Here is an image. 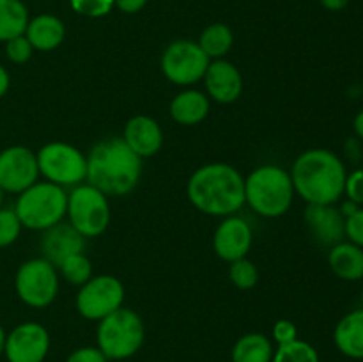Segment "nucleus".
I'll use <instances>...</instances> for the list:
<instances>
[{"label":"nucleus","instance_id":"nucleus-1","mask_svg":"<svg viewBox=\"0 0 363 362\" xmlns=\"http://www.w3.org/2000/svg\"><path fill=\"white\" fill-rule=\"evenodd\" d=\"M142 177V158L135 155L123 137L103 138L87 155V177L106 197H124L138 187Z\"/></svg>","mask_w":363,"mask_h":362},{"label":"nucleus","instance_id":"nucleus-2","mask_svg":"<svg viewBox=\"0 0 363 362\" xmlns=\"http://www.w3.org/2000/svg\"><path fill=\"white\" fill-rule=\"evenodd\" d=\"M188 201L209 216L236 215L245 206V177L236 167L215 162L201 165L186 183Z\"/></svg>","mask_w":363,"mask_h":362},{"label":"nucleus","instance_id":"nucleus-3","mask_svg":"<svg viewBox=\"0 0 363 362\" xmlns=\"http://www.w3.org/2000/svg\"><path fill=\"white\" fill-rule=\"evenodd\" d=\"M294 194L307 204H337L344 195L347 170L342 158L330 149L300 153L289 170Z\"/></svg>","mask_w":363,"mask_h":362},{"label":"nucleus","instance_id":"nucleus-4","mask_svg":"<svg viewBox=\"0 0 363 362\" xmlns=\"http://www.w3.org/2000/svg\"><path fill=\"white\" fill-rule=\"evenodd\" d=\"M294 187L289 170L266 163L245 177V204L264 219L286 215L294 201Z\"/></svg>","mask_w":363,"mask_h":362},{"label":"nucleus","instance_id":"nucleus-5","mask_svg":"<svg viewBox=\"0 0 363 362\" xmlns=\"http://www.w3.org/2000/svg\"><path fill=\"white\" fill-rule=\"evenodd\" d=\"M13 209L25 229L46 231L66 219L67 192L50 181H35L18 194Z\"/></svg>","mask_w":363,"mask_h":362},{"label":"nucleus","instance_id":"nucleus-6","mask_svg":"<svg viewBox=\"0 0 363 362\" xmlns=\"http://www.w3.org/2000/svg\"><path fill=\"white\" fill-rule=\"evenodd\" d=\"M145 339V327L133 309L121 307L98 322L96 341L108 361H124L137 353Z\"/></svg>","mask_w":363,"mask_h":362},{"label":"nucleus","instance_id":"nucleus-7","mask_svg":"<svg viewBox=\"0 0 363 362\" xmlns=\"http://www.w3.org/2000/svg\"><path fill=\"white\" fill-rule=\"evenodd\" d=\"M66 219L82 236H101L112 220L108 197L89 183L73 187L67 194Z\"/></svg>","mask_w":363,"mask_h":362},{"label":"nucleus","instance_id":"nucleus-8","mask_svg":"<svg viewBox=\"0 0 363 362\" xmlns=\"http://www.w3.org/2000/svg\"><path fill=\"white\" fill-rule=\"evenodd\" d=\"M39 176L62 188H73L85 183L87 177V156L62 141H53L43 146L38 153Z\"/></svg>","mask_w":363,"mask_h":362},{"label":"nucleus","instance_id":"nucleus-9","mask_svg":"<svg viewBox=\"0 0 363 362\" xmlns=\"http://www.w3.org/2000/svg\"><path fill=\"white\" fill-rule=\"evenodd\" d=\"M18 298L32 309H45L59 295V272L45 258H32L21 263L14 275Z\"/></svg>","mask_w":363,"mask_h":362},{"label":"nucleus","instance_id":"nucleus-10","mask_svg":"<svg viewBox=\"0 0 363 362\" xmlns=\"http://www.w3.org/2000/svg\"><path fill=\"white\" fill-rule=\"evenodd\" d=\"M124 295V284L116 275L101 273L92 275L87 283L82 284L74 298V305L82 318L89 322H101L123 307Z\"/></svg>","mask_w":363,"mask_h":362},{"label":"nucleus","instance_id":"nucleus-11","mask_svg":"<svg viewBox=\"0 0 363 362\" xmlns=\"http://www.w3.org/2000/svg\"><path fill=\"white\" fill-rule=\"evenodd\" d=\"M209 62L201 46L191 39H176L162 53L160 70L174 85L190 87L204 78Z\"/></svg>","mask_w":363,"mask_h":362},{"label":"nucleus","instance_id":"nucleus-12","mask_svg":"<svg viewBox=\"0 0 363 362\" xmlns=\"http://www.w3.org/2000/svg\"><path fill=\"white\" fill-rule=\"evenodd\" d=\"M35 181H39L35 151L18 144L0 151V188L6 194H21Z\"/></svg>","mask_w":363,"mask_h":362},{"label":"nucleus","instance_id":"nucleus-13","mask_svg":"<svg viewBox=\"0 0 363 362\" xmlns=\"http://www.w3.org/2000/svg\"><path fill=\"white\" fill-rule=\"evenodd\" d=\"M50 351V334L41 323L23 322L6 337L7 362H45Z\"/></svg>","mask_w":363,"mask_h":362},{"label":"nucleus","instance_id":"nucleus-14","mask_svg":"<svg viewBox=\"0 0 363 362\" xmlns=\"http://www.w3.org/2000/svg\"><path fill=\"white\" fill-rule=\"evenodd\" d=\"M252 243H254V233H252L250 224L238 213L223 216L222 222L215 229V234H213L215 254L227 263L247 258Z\"/></svg>","mask_w":363,"mask_h":362},{"label":"nucleus","instance_id":"nucleus-15","mask_svg":"<svg viewBox=\"0 0 363 362\" xmlns=\"http://www.w3.org/2000/svg\"><path fill=\"white\" fill-rule=\"evenodd\" d=\"M305 224L314 241L321 247H333L346 238V219L335 204H307Z\"/></svg>","mask_w":363,"mask_h":362},{"label":"nucleus","instance_id":"nucleus-16","mask_svg":"<svg viewBox=\"0 0 363 362\" xmlns=\"http://www.w3.org/2000/svg\"><path fill=\"white\" fill-rule=\"evenodd\" d=\"M202 82H204L206 94L209 96V99L222 105L238 102L243 92L241 71L227 59L211 60Z\"/></svg>","mask_w":363,"mask_h":362},{"label":"nucleus","instance_id":"nucleus-17","mask_svg":"<svg viewBox=\"0 0 363 362\" xmlns=\"http://www.w3.org/2000/svg\"><path fill=\"white\" fill-rule=\"evenodd\" d=\"M85 245H87V238L82 236L67 220H62L50 229L43 231V258L48 259L53 266H59L69 256L84 252Z\"/></svg>","mask_w":363,"mask_h":362},{"label":"nucleus","instance_id":"nucleus-18","mask_svg":"<svg viewBox=\"0 0 363 362\" xmlns=\"http://www.w3.org/2000/svg\"><path fill=\"white\" fill-rule=\"evenodd\" d=\"M123 141L142 160L151 158V156L158 155L160 149H162L163 130L158 121L152 119L151 116L138 114V116L128 119L126 126H124Z\"/></svg>","mask_w":363,"mask_h":362},{"label":"nucleus","instance_id":"nucleus-19","mask_svg":"<svg viewBox=\"0 0 363 362\" xmlns=\"http://www.w3.org/2000/svg\"><path fill=\"white\" fill-rule=\"evenodd\" d=\"M211 110V99L206 92L199 89H184L177 92L169 106L170 117L181 126H195L201 124Z\"/></svg>","mask_w":363,"mask_h":362},{"label":"nucleus","instance_id":"nucleus-20","mask_svg":"<svg viewBox=\"0 0 363 362\" xmlns=\"http://www.w3.org/2000/svg\"><path fill=\"white\" fill-rule=\"evenodd\" d=\"M25 38L30 41L34 50L52 52L66 39V25L55 14H39L28 20Z\"/></svg>","mask_w":363,"mask_h":362},{"label":"nucleus","instance_id":"nucleus-21","mask_svg":"<svg viewBox=\"0 0 363 362\" xmlns=\"http://www.w3.org/2000/svg\"><path fill=\"white\" fill-rule=\"evenodd\" d=\"M337 350L350 358H363V309H354L339 319L333 330Z\"/></svg>","mask_w":363,"mask_h":362},{"label":"nucleus","instance_id":"nucleus-22","mask_svg":"<svg viewBox=\"0 0 363 362\" xmlns=\"http://www.w3.org/2000/svg\"><path fill=\"white\" fill-rule=\"evenodd\" d=\"M330 270L339 279L354 283L363 279V248L351 241H340V243L330 247L328 252Z\"/></svg>","mask_w":363,"mask_h":362},{"label":"nucleus","instance_id":"nucleus-23","mask_svg":"<svg viewBox=\"0 0 363 362\" xmlns=\"http://www.w3.org/2000/svg\"><path fill=\"white\" fill-rule=\"evenodd\" d=\"M275 348L269 337L261 332H250L241 336L230 351L233 362H272Z\"/></svg>","mask_w":363,"mask_h":362},{"label":"nucleus","instance_id":"nucleus-24","mask_svg":"<svg viewBox=\"0 0 363 362\" xmlns=\"http://www.w3.org/2000/svg\"><path fill=\"white\" fill-rule=\"evenodd\" d=\"M28 20V9L21 0H0V43L25 34Z\"/></svg>","mask_w":363,"mask_h":362},{"label":"nucleus","instance_id":"nucleus-25","mask_svg":"<svg viewBox=\"0 0 363 362\" xmlns=\"http://www.w3.org/2000/svg\"><path fill=\"white\" fill-rule=\"evenodd\" d=\"M197 45L202 52L208 55L209 60L225 59L234 45V34L229 25L225 23H211L202 31Z\"/></svg>","mask_w":363,"mask_h":362},{"label":"nucleus","instance_id":"nucleus-26","mask_svg":"<svg viewBox=\"0 0 363 362\" xmlns=\"http://www.w3.org/2000/svg\"><path fill=\"white\" fill-rule=\"evenodd\" d=\"M57 268H59L60 275H62L67 283L78 287H80L82 284L87 283V280L94 275L91 259H89L84 252L69 256V258L64 259Z\"/></svg>","mask_w":363,"mask_h":362},{"label":"nucleus","instance_id":"nucleus-27","mask_svg":"<svg viewBox=\"0 0 363 362\" xmlns=\"http://www.w3.org/2000/svg\"><path fill=\"white\" fill-rule=\"evenodd\" d=\"M272 362H319V353L307 341L294 339L287 344H279Z\"/></svg>","mask_w":363,"mask_h":362},{"label":"nucleus","instance_id":"nucleus-28","mask_svg":"<svg viewBox=\"0 0 363 362\" xmlns=\"http://www.w3.org/2000/svg\"><path fill=\"white\" fill-rule=\"evenodd\" d=\"M229 280L238 290H252L259 283V270L248 258L229 263Z\"/></svg>","mask_w":363,"mask_h":362},{"label":"nucleus","instance_id":"nucleus-29","mask_svg":"<svg viewBox=\"0 0 363 362\" xmlns=\"http://www.w3.org/2000/svg\"><path fill=\"white\" fill-rule=\"evenodd\" d=\"M21 226L16 212L13 208H0V248L13 245L20 238Z\"/></svg>","mask_w":363,"mask_h":362},{"label":"nucleus","instance_id":"nucleus-30","mask_svg":"<svg viewBox=\"0 0 363 362\" xmlns=\"http://www.w3.org/2000/svg\"><path fill=\"white\" fill-rule=\"evenodd\" d=\"M71 9L80 16L103 18L113 9V0H69Z\"/></svg>","mask_w":363,"mask_h":362},{"label":"nucleus","instance_id":"nucleus-31","mask_svg":"<svg viewBox=\"0 0 363 362\" xmlns=\"http://www.w3.org/2000/svg\"><path fill=\"white\" fill-rule=\"evenodd\" d=\"M4 45H6V57L13 64H25L32 59L34 48H32L30 41L25 38V34L16 35V38L9 39Z\"/></svg>","mask_w":363,"mask_h":362},{"label":"nucleus","instance_id":"nucleus-32","mask_svg":"<svg viewBox=\"0 0 363 362\" xmlns=\"http://www.w3.org/2000/svg\"><path fill=\"white\" fill-rule=\"evenodd\" d=\"M344 195L358 206H363V169H354L353 172L347 174Z\"/></svg>","mask_w":363,"mask_h":362},{"label":"nucleus","instance_id":"nucleus-33","mask_svg":"<svg viewBox=\"0 0 363 362\" xmlns=\"http://www.w3.org/2000/svg\"><path fill=\"white\" fill-rule=\"evenodd\" d=\"M346 238L363 248V206L346 219Z\"/></svg>","mask_w":363,"mask_h":362},{"label":"nucleus","instance_id":"nucleus-34","mask_svg":"<svg viewBox=\"0 0 363 362\" xmlns=\"http://www.w3.org/2000/svg\"><path fill=\"white\" fill-rule=\"evenodd\" d=\"M273 341L277 344H287L291 341L298 339V329L291 319H279V322L273 325Z\"/></svg>","mask_w":363,"mask_h":362},{"label":"nucleus","instance_id":"nucleus-35","mask_svg":"<svg viewBox=\"0 0 363 362\" xmlns=\"http://www.w3.org/2000/svg\"><path fill=\"white\" fill-rule=\"evenodd\" d=\"M66 362H108V358L98 346H82L71 351Z\"/></svg>","mask_w":363,"mask_h":362},{"label":"nucleus","instance_id":"nucleus-36","mask_svg":"<svg viewBox=\"0 0 363 362\" xmlns=\"http://www.w3.org/2000/svg\"><path fill=\"white\" fill-rule=\"evenodd\" d=\"M147 4V0H113V6L126 14H135L142 11Z\"/></svg>","mask_w":363,"mask_h":362},{"label":"nucleus","instance_id":"nucleus-37","mask_svg":"<svg viewBox=\"0 0 363 362\" xmlns=\"http://www.w3.org/2000/svg\"><path fill=\"white\" fill-rule=\"evenodd\" d=\"M9 87H11V75L9 71L0 64V99L7 94Z\"/></svg>","mask_w":363,"mask_h":362},{"label":"nucleus","instance_id":"nucleus-38","mask_svg":"<svg viewBox=\"0 0 363 362\" xmlns=\"http://www.w3.org/2000/svg\"><path fill=\"white\" fill-rule=\"evenodd\" d=\"M319 2L328 11H342L344 7H347L350 0H319Z\"/></svg>","mask_w":363,"mask_h":362},{"label":"nucleus","instance_id":"nucleus-39","mask_svg":"<svg viewBox=\"0 0 363 362\" xmlns=\"http://www.w3.org/2000/svg\"><path fill=\"white\" fill-rule=\"evenodd\" d=\"M358 208H362V206H358L357 202H353V201H350V199H346V201L342 202V204H340V213H342V216L344 219H347V216H351L353 215L354 212H357Z\"/></svg>","mask_w":363,"mask_h":362},{"label":"nucleus","instance_id":"nucleus-40","mask_svg":"<svg viewBox=\"0 0 363 362\" xmlns=\"http://www.w3.org/2000/svg\"><path fill=\"white\" fill-rule=\"evenodd\" d=\"M353 130H354V135L358 137V141L363 142V110H360V112L354 116Z\"/></svg>","mask_w":363,"mask_h":362},{"label":"nucleus","instance_id":"nucleus-41","mask_svg":"<svg viewBox=\"0 0 363 362\" xmlns=\"http://www.w3.org/2000/svg\"><path fill=\"white\" fill-rule=\"evenodd\" d=\"M6 330H4V327L0 325V355H4V348H6Z\"/></svg>","mask_w":363,"mask_h":362},{"label":"nucleus","instance_id":"nucleus-42","mask_svg":"<svg viewBox=\"0 0 363 362\" xmlns=\"http://www.w3.org/2000/svg\"><path fill=\"white\" fill-rule=\"evenodd\" d=\"M4 201H6V192L0 188V208H4Z\"/></svg>","mask_w":363,"mask_h":362},{"label":"nucleus","instance_id":"nucleus-43","mask_svg":"<svg viewBox=\"0 0 363 362\" xmlns=\"http://www.w3.org/2000/svg\"><path fill=\"white\" fill-rule=\"evenodd\" d=\"M362 309H363V287H362Z\"/></svg>","mask_w":363,"mask_h":362},{"label":"nucleus","instance_id":"nucleus-44","mask_svg":"<svg viewBox=\"0 0 363 362\" xmlns=\"http://www.w3.org/2000/svg\"><path fill=\"white\" fill-rule=\"evenodd\" d=\"M362 94H363V89H362Z\"/></svg>","mask_w":363,"mask_h":362}]
</instances>
